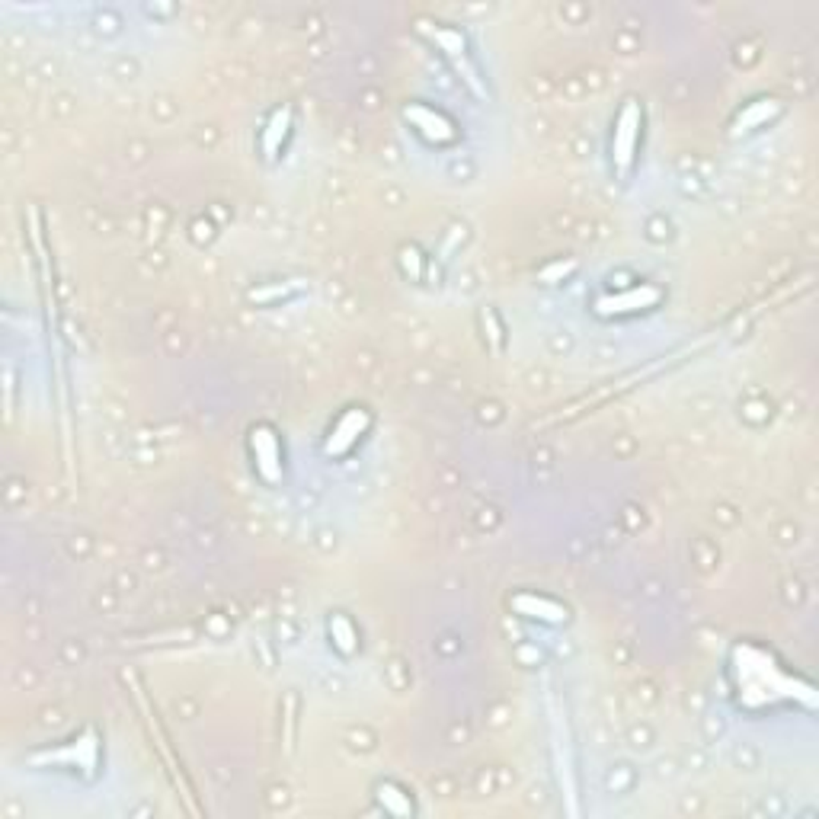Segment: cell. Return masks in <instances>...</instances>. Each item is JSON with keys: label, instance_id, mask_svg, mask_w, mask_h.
Segmentation results:
<instances>
[{"label": "cell", "instance_id": "1", "mask_svg": "<svg viewBox=\"0 0 819 819\" xmlns=\"http://www.w3.org/2000/svg\"><path fill=\"white\" fill-rule=\"evenodd\" d=\"M637 131H640V109H637L634 100H628L618 115V129H614V145H612L618 173H628L631 157H634V145H637Z\"/></svg>", "mask_w": 819, "mask_h": 819}, {"label": "cell", "instance_id": "2", "mask_svg": "<svg viewBox=\"0 0 819 819\" xmlns=\"http://www.w3.org/2000/svg\"><path fill=\"white\" fill-rule=\"evenodd\" d=\"M659 301V288L643 285V288H631L624 295H612V298L598 301V311L606 314H628V311H640V307H653Z\"/></svg>", "mask_w": 819, "mask_h": 819}, {"label": "cell", "instance_id": "3", "mask_svg": "<svg viewBox=\"0 0 819 819\" xmlns=\"http://www.w3.org/2000/svg\"><path fill=\"white\" fill-rule=\"evenodd\" d=\"M368 426V414L365 410H349V414L339 420V426H337V432L330 436V442H327V452L330 455H339V452H346L349 445L355 442V436H359L362 429Z\"/></svg>", "mask_w": 819, "mask_h": 819}, {"label": "cell", "instance_id": "4", "mask_svg": "<svg viewBox=\"0 0 819 819\" xmlns=\"http://www.w3.org/2000/svg\"><path fill=\"white\" fill-rule=\"evenodd\" d=\"M406 119H414L416 129H420L429 141H452L455 138L452 122H448V119H442L439 113H432V109H422V106L406 109Z\"/></svg>", "mask_w": 819, "mask_h": 819}, {"label": "cell", "instance_id": "5", "mask_svg": "<svg viewBox=\"0 0 819 819\" xmlns=\"http://www.w3.org/2000/svg\"><path fill=\"white\" fill-rule=\"evenodd\" d=\"M253 452H256V461H260V474L266 477V481H279V445L276 439L269 436L266 429H260V432H253Z\"/></svg>", "mask_w": 819, "mask_h": 819}, {"label": "cell", "instance_id": "6", "mask_svg": "<svg viewBox=\"0 0 819 819\" xmlns=\"http://www.w3.org/2000/svg\"><path fill=\"white\" fill-rule=\"evenodd\" d=\"M515 608H519L522 614H529V618H541V621H564L567 618V612H564L560 606L544 602V598H535V596L515 598Z\"/></svg>", "mask_w": 819, "mask_h": 819}, {"label": "cell", "instance_id": "7", "mask_svg": "<svg viewBox=\"0 0 819 819\" xmlns=\"http://www.w3.org/2000/svg\"><path fill=\"white\" fill-rule=\"evenodd\" d=\"M436 36V42L439 46L445 48V52L452 54L455 62H458V68H464V77H467V84H474L477 87V77H474V71L467 68V62H464V38L458 36V32H452V29H436L432 32Z\"/></svg>", "mask_w": 819, "mask_h": 819}, {"label": "cell", "instance_id": "8", "mask_svg": "<svg viewBox=\"0 0 819 819\" xmlns=\"http://www.w3.org/2000/svg\"><path fill=\"white\" fill-rule=\"evenodd\" d=\"M285 129H288V109H279V113L272 115V122H269V131H266V151L269 154L279 147V138L285 135Z\"/></svg>", "mask_w": 819, "mask_h": 819}, {"label": "cell", "instance_id": "9", "mask_svg": "<svg viewBox=\"0 0 819 819\" xmlns=\"http://www.w3.org/2000/svg\"><path fill=\"white\" fill-rule=\"evenodd\" d=\"M330 631H337V637H339V640H337V643H339V650H346V653L353 650L355 631H353V624H349V621H346V618H333V621H330Z\"/></svg>", "mask_w": 819, "mask_h": 819}]
</instances>
